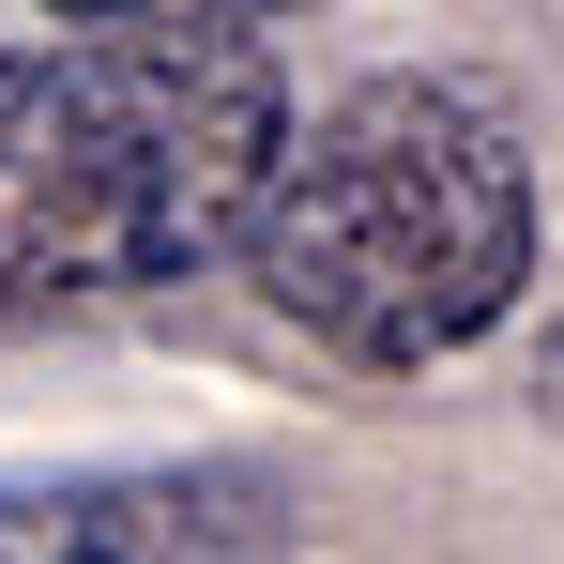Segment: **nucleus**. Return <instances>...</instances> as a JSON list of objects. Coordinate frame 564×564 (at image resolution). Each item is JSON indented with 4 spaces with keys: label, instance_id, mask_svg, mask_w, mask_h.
<instances>
[{
    "label": "nucleus",
    "instance_id": "nucleus-3",
    "mask_svg": "<svg viewBox=\"0 0 564 564\" xmlns=\"http://www.w3.org/2000/svg\"><path fill=\"white\" fill-rule=\"evenodd\" d=\"M275 488L260 473H77L0 488V564H260Z\"/></svg>",
    "mask_w": 564,
    "mask_h": 564
},
{
    "label": "nucleus",
    "instance_id": "nucleus-1",
    "mask_svg": "<svg viewBox=\"0 0 564 564\" xmlns=\"http://www.w3.org/2000/svg\"><path fill=\"white\" fill-rule=\"evenodd\" d=\"M534 245H550V214H534L519 107L443 77V62H381V77H351L336 107H305L275 138L229 275L305 351L412 381V367H458L473 336L519 321Z\"/></svg>",
    "mask_w": 564,
    "mask_h": 564
},
{
    "label": "nucleus",
    "instance_id": "nucleus-2",
    "mask_svg": "<svg viewBox=\"0 0 564 564\" xmlns=\"http://www.w3.org/2000/svg\"><path fill=\"white\" fill-rule=\"evenodd\" d=\"M290 138L260 31H46L0 46V305H138L245 245Z\"/></svg>",
    "mask_w": 564,
    "mask_h": 564
},
{
    "label": "nucleus",
    "instance_id": "nucleus-4",
    "mask_svg": "<svg viewBox=\"0 0 564 564\" xmlns=\"http://www.w3.org/2000/svg\"><path fill=\"white\" fill-rule=\"evenodd\" d=\"M31 15H62V31H153V15H198V31H275L305 0H31Z\"/></svg>",
    "mask_w": 564,
    "mask_h": 564
}]
</instances>
